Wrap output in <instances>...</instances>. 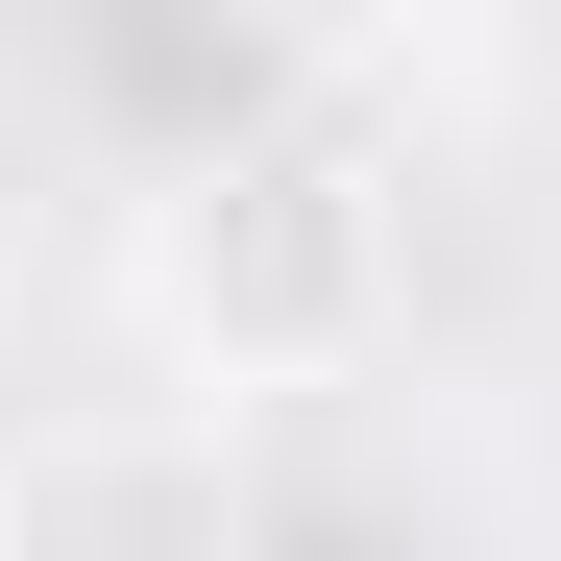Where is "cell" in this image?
Returning a JSON list of instances; mask_svg holds the SVG:
<instances>
[{"label": "cell", "mask_w": 561, "mask_h": 561, "mask_svg": "<svg viewBox=\"0 0 561 561\" xmlns=\"http://www.w3.org/2000/svg\"><path fill=\"white\" fill-rule=\"evenodd\" d=\"M123 294H147V342H171L196 415L342 391V366H391V318H415V196H391V147H366L342 99L220 123L196 171L123 196Z\"/></svg>", "instance_id": "1"}, {"label": "cell", "mask_w": 561, "mask_h": 561, "mask_svg": "<svg viewBox=\"0 0 561 561\" xmlns=\"http://www.w3.org/2000/svg\"><path fill=\"white\" fill-rule=\"evenodd\" d=\"M0 561H268V463L196 391H73L0 439Z\"/></svg>", "instance_id": "2"}]
</instances>
